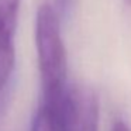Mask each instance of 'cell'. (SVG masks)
I'll return each instance as SVG.
<instances>
[{
    "mask_svg": "<svg viewBox=\"0 0 131 131\" xmlns=\"http://www.w3.org/2000/svg\"><path fill=\"white\" fill-rule=\"evenodd\" d=\"M35 47L41 94H61L68 89V55L61 32V20L49 4L40 6L35 16Z\"/></svg>",
    "mask_w": 131,
    "mask_h": 131,
    "instance_id": "6da1fadb",
    "label": "cell"
},
{
    "mask_svg": "<svg viewBox=\"0 0 131 131\" xmlns=\"http://www.w3.org/2000/svg\"><path fill=\"white\" fill-rule=\"evenodd\" d=\"M65 131H99V99L93 89L82 85L68 88Z\"/></svg>",
    "mask_w": 131,
    "mask_h": 131,
    "instance_id": "7a4b0ae2",
    "label": "cell"
},
{
    "mask_svg": "<svg viewBox=\"0 0 131 131\" xmlns=\"http://www.w3.org/2000/svg\"><path fill=\"white\" fill-rule=\"evenodd\" d=\"M66 93L68 89L61 94H41L31 120V131H65Z\"/></svg>",
    "mask_w": 131,
    "mask_h": 131,
    "instance_id": "3957f363",
    "label": "cell"
},
{
    "mask_svg": "<svg viewBox=\"0 0 131 131\" xmlns=\"http://www.w3.org/2000/svg\"><path fill=\"white\" fill-rule=\"evenodd\" d=\"M13 37L14 34L0 28V94L9 85L16 63V48Z\"/></svg>",
    "mask_w": 131,
    "mask_h": 131,
    "instance_id": "277c9868",
    "label": "cell"
},
{
    "mask_svg": "<svg viewBox=\"0 0 131 131\" xmlns=\"http://www.w3.org/2000/svg\"><path fill=\"white\" fill-rule=\"evenodd\" d=\"M21 0H0V28L14 34Z\"/></svg>",
    "mask_w": 131,
    "mask_h": 131,
    "instance_id": "5b68a950",
    "label": "cell"
},
{
    "mask_svg": "<svg viewBox=\"0 0 131 131\" xmlns=\"http://www.w3.org/2000/svg\"><path fill=\"white\" fill-rule=\"evenodd\" d=\"M47 4L54 9V12L57 13V16L59 17V20H65L69 16L72 10V6H73V0H48L45 2Z\"/></svg>",
    "mask_w": 131,
    "mask_h": 131,
    "instance_id": "8992f818",
    "label": "cell"
},
{
    "mask_svg": "<svg viewBox=\"0 0 131 131\" xmlns=\"http://www.w3.org/2000/svg\"><path fill=\"white\" fill-rule=\"evenodd\" d=\"M110 131H131L130 127H128V124H125V121H123L121 118L116 120L113 124V127H111Z\"/></svg>",
    "mask_w": 131,
    "mask_h": 131,
    "instance_id": "52a82bcc",
    "label": "cell"
},
{
    "mask_svg": "<svg viewBox=\"0 0 131 131\" xmlns=\"http://www.w3.org/2000/svg\"><path fill=\"white\" fill-rule=\"evenodd\" d=\"M125 2H128V3H131V0H125Z\"/></svg>",
    "mask_w": 131,
    "mask_h": 131,
    "instance_id": "ba28073f",
    "label": "cell"
}]
</instances>
